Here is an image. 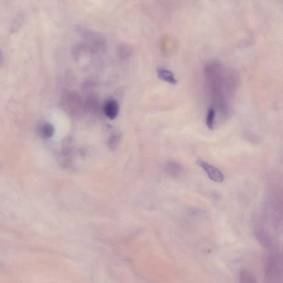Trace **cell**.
Returning <instances> with one entry per match:
<instances>
[{"instance_id": "cell-1", "label": "cell", "mask_w": 283, "mask_h": 283, "mask_svg": "<svg viewBox=\"0 0 283 283\" xmlns=\"http://www.w3.org/2000/svg\"><path fill=\"white\" fill-rule=\"evenodd\" d=\"M278 252L273 249L266 258L265 271L267 283H282V260Z\"/></svg>"}, {"instance_id": "cell-2", "label": "cell", "mask_w": 283, "mask_h": 283, "mask_svg": "<svg viewBox=\"0 0 283 283\" xmlns=\"http://www.w3.org/2000/svg\"><path fill=\"white\" fill-rule=\"evenodd\" d=\"M197 165L207 174L209 178L218 183H222L224 180V175L222 171L209 163L201 159L196 161Z\"/></svg>"}, {"instance_id": "cell-3", "label": "cell", "mask_w": 283, "mask_h": 283, "mask_svg": "<svg viewBox=\"0 0 283 283\" xmlns=\"http://www.w3.org/2000/svg\"><path fill=\"white\" fill-rule=\"evenodd\" d=\"M119 104L116 100L109 99L104 105V112L110 119L116 118L119 113Z\"/></svg>"}, {"instance_id": "cell-4", "label": "cell", "mask_w": 283, "mask_h": 283, "mask_svg": "<svg viewBox=\"0 0 283 283\" xmlns=\"http://www.w3.org/2000/svg\"><path fill=\"white\" fill-rule=\"evenodd\" d=\"M37 133L42 138L49 140L54 135L55 128L49 122L41 123L37 127Z\"/></svg>"}, {"instance_id": "cell-5", "label": "cell", "mask_w": 283, "mask_h": 283, "mask_svg": "<svg viewBox=\"0 0 283 283\" xmlns=\"http://www.w3.org/2000/svg\"><path fill=\"white\" fill-rule=\"evenodd\" d=\"M158 77L163 81L171 84H176L177 82L172 72L166 68H160L157 69Z\"/></svg>"}, {"instance_id": "cell-6", "label": "cell", "mask_w": 283, "mask_h": 283, "mask_svg": "<svg viewBox=\"0 0 283 283\" xmlns=\"http://www.w3.org/2000/svg\"><path fill=\"white\" fill-rule=\"evenodd\" d=\"M239 283H258L253 273L247 269H243L240 271L238 275Z\"/></svg>"}, {"instance_id": "cell-7", "label": "cell", "mask_w": 283, "mask_h": 283, "mask_svg": "<svg viewBox=\"0 0 283 283\" xmlns=\"http://www.w3.org/2000/svg\"><path fill=\"white\" fill-rule=\"evenodd\" d=\"M215 110L214 108H210L206 116V126L210 130H213L215 126Z\"/></svg>"}, {"instance_id": "cell-8", "label": "cell", "mask_w": 283, "mask_h": 283, "mask_svg": "<svg viewBox=\"0 0 283 283\" xmlns=\"http://www.w3.org/2000/svg\"><path fill=\"white\" fill-rule=\"evenodd\" d=\"M23 17L22 16H18V18L14 20L13 25L11 27V32H16L18 30V28H20L23 22Z\"/></svg>"}, {"instance_id": "cell-9", "label": "cell", "mask_w": 283, "mask_h": 283, "mask_svg": "<svg viewBox=\"0 0 283 283\" xmlns=\"http://www.w3.org/2000/svg\"><path fill=\"white\" fill-rule=\"evenodd\" d=\"M119 141V137L117 135L113 136L110 139L109 145L110 148H116Z\"/></svg>"}, {"instance_id": "cell-10", "label": "cell", "mask_w": 283, "mask_h": 283, "mask_svg": "<svg viewBox=\"0 0 283 283\" xmlns=\"http://www.w3.org/2000/svg\"><path fill=\"white\" fill-rule=\"evenodd\" d=\"M3 59V53L1 50H0V65H1Z\"/></svg>"}]
</instances>
